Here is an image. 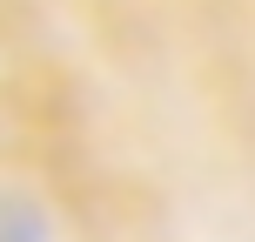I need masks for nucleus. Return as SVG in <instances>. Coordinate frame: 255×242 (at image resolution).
<instances>
[{"label": "nucleus", "instance_id": "f257e3e1", "mask_svg": "<svg viewBox=\"0 0 255 242\" xmlns=\"http://www.w3.org/2000/svg\"><path fill=\"white\" fill-rule=\"evenodd\" d=\"M0 168L34 182L61 209H88L101 195V162L88 135V101L74 74L47 54H7L0 61Z\"/></svg>", "mask_w": 255, "mask_h": 242}]
</instances>
